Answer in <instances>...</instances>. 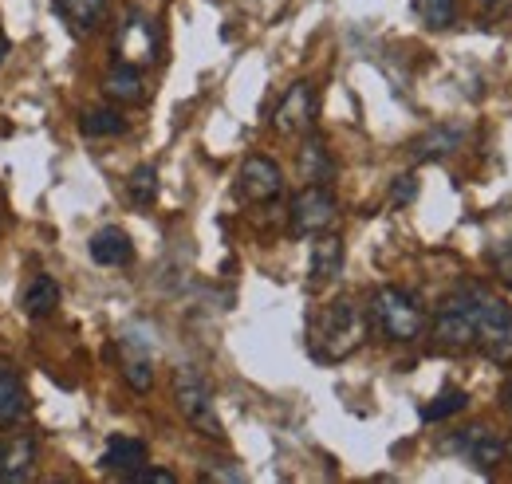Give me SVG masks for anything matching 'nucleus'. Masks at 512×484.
I'll use <instances>...</instances> for the list:
<instances>
[{
    "label": "nucleus",
    "instance_id": "obj_1",
    "mask_svg": "<svg viewBox=\"0 0 512 484\" xmlns=\"http://www.w3.org/2000/svg\"><path fill=\"white\" fill-rule=\"evenodd\" d=\"M367 343V315L351 300L323 303L308 319V351L320 363H343Z\"/></svg>",
    "mask_w": 512,
    "mask_h": 484
},
{
    "label": "nucleus",
    "instance_id": "obj_2",
    "mask_svg": "<svg viewBox=\"0 0 512 484\" xmlns=\"http://www.w3.org/2000/svg\"><path fill=\"white\" fill-rule=\"evenodd\" d=\"M473 347L493 363H512V307L485 288H473Z\"/></svg>",
    "mask_w": 512,
    "mask_h": 484
},
{
    "label": "nucleus",
    "instance_id": "obj_3",
    "mask_svg": "<svg viewBox=\"0 0 512 484\" xmlns=\"http://www.w3.org/2000/svg\"><path fill=\"white\" fill-rule=\"evenodd\" d=\"M371 319L394 343H414L426 331V311L402 288H379L375 300H371Z\"/></svg>",
    "mask_w": 512,
    "mask_h": 484
},
{
    "label": "nucleus",
    "instance_id": "obj_4",
    "mask_svg": "<svg viewBox=\"0 0 512 484\" xmlns=\"http://www.w3.org/2000/svg\"><path fill=\"white\" fill-rule=\"evenodd\" d=\"M174 398H178V410L186 414V422H190L201 437L225 441V425L217 418L213 390H209V382H205L193 366H182V370L174 374Z\"/></svg>",
    "mask_w": 512,
    "mask_h": 484
},
{
    "label": "nucleus",
    "instance_id": "obj_5",
    "mask_svg": "<svg viewBox=\"0 0 512 484\" xmlns=\"http://www.w3.org/2000/svg\"><path fill=\"white\" fill-rule=\"evenodd\" d=\"M115 52H119V63H130V67H150L158 60V28L146 12L130 8L119 24V36H115Z\"/></svg>",
    "mask_w": 512,
    "mask_h": 484
},
{
    "label": "nucleus",
    "instance_id": "obj_6",
    "mask_svg": "<svg viewBox=\"0 0 512 484\" xmlns=\"http://www.w3.org/2000/svg\"><path fill=\"white\" fill-rule=\"evenodd\" d=\"M434 339L446 351H469L473 347V288L449 296L434 315Z\"/></svg>",
    "mask_w": 512,
    "mask_h": 484
},
{
    "label": "nucleus",
    "instance_id": "obj_7",
    "mask_svg": "<svg viewBox=\"0 0 512 484\" xmlns=\"http://www.w3.org/2000/svg\"><path fill=\"white\" fill-rule=\"evenodd\" d=\"M335 217H339V205H335L331 189H323V185H308L292 201V233L296 237H320L335 225Z\"/></svg>",
    "mask_w": 512,
    "mask_h": 484
},
{
    "label": "nucleus",
    "instance_id": "obj_8",
    "mask_svg": "<svg viewBox=\"0 0 512 484\" xmlns=\"http://www.w3.org/2000/svg\"><path fill=\"white\" fill-rule=\"evenodd\" d=\"M272 126H276V134H308L316 126V87L292 83L272 111Z\"/></svg>",
    "mask_w": 512,
    "mask_h": 484
},
{
    "label": "nucleus",
    "instance_id": "obj_9",
    "mask_svg": "<svg viewBox=\"0 0 512 484\" xmlns=\"http://www.w3.org/2000/svg\"><path fill=\"white\" fill-rule=\"evenodd\" d=\"M237 193L241 201H253V205H264V201H276L284 193V174L272 158H249L237 174Z\"/></svg>",
    "mask_w": 512,
    "mask_h": 484
},
{
    "label": "nucleus",
    "instance_id": "obj_10",
    "mask_svg": "<svg viewBox=\"0 0 512 484\" xmlns=\"http://www.w3.org/2000/svg\"><path fill=\"white\" fill-rule=\"evenodd\" d=\"M142 465H146V441L127 437V433L111 437L107 449H103V457H99V469L111 473V477H130V473H138Z\"/></svg>",
    "mask_w": 512,
    "mask_h": 484
},
{
    "label": "nucleus",
    "instance_id": "obj_11",
    "mask_svg": "<svg viewBox=\"0 0 512 484\" xmlns=\"http://www.w3.org/2000/svg\"><path fill=\"white\" fill-rule=\"evenodd\" d=\"M36 473V441L8 437L0 441V484H20Z\"/></svg>",
    "mask_w": 512,
    "mask_h": 484
},
{
    "label": "nucleus",
    "instance_id": "obj_12",
    "mask_svg": "<svg viewBox=\"0 0 512 484\" xmlns=\"http://www.w3.org/2000/svg\"><path fill=\"white\" fill-rule=\"evenodd\" d=\"M457 449H461L477 469H493V465L505 457V441H501L493 429H485V425L465 429V433L457 437Z\"/></svg>",
    "mask_w": 512,
    "mask_h": 484
},
{
    "label": "nucleus",
    "instance_id": "obj_13",
    "mask_svg": "<svg viewBox=\"0 0 512 484\" xmlns=\"http://www.w3.org/2000/svg\"><path fill=\"white\" fill-rule=\"evenodd\" d=\"M87 248H91V260L103 264V268H127L130 260H134V244H130V237L119 229V225L99 229Z\"/></svg>",
    "mask_w": 512,
    "mask_h": 484
},
{
    "label": "nucleus",
    "instance_id": "obj_14",
    "mask_svg": "<svg viewBox=\"0 0 512 484\" xmlns=\"http://www.w3.org/2000/svg\"><path fill=\"white\" fill-rule=\"evenodd\" d=\"M119 359H123V378L134 394H146L154 386V363L146 355V347L138 339H123L119 343Z\"/></svg>",
    "mask_w": 512,
    "mask_h": 484
},
{
    "label": "nucleus",
    "instance_id": "obj_15",
    "mask_svg": "<svg viewBox=\"0 0 512 484\" xmlns=\"http://www.w3.org/2000/svg\"><path fill=\"white\" fill-rule=\"evenodd\" d=\"M20 307H24L28 319H48L60 307V284L52 276H44V272L32 276L28 288H24V296H20Z\"/></svg>",
    "mask_w": 512,
    "mask_h": 484
},
{
    "label": "nucleus",
    "instance_id": "obj_16",
    "mask_svg": "<svg viewBox=\"0 0 512 484\" xmlns=\"http://www.w3.org/2000/svg\"><path fill=\"white\" fill-rule=\"evenodd\" d=\"M339 272H343V241L339 237H320L312 244V264H308L312 284H331Z\"/></svg>",
    "mask_w": 512,
    "mask_h": 484
},
{
    "label": "nucleus",
    "instance_id": "obj_17",
    "mask_svg": "<svg viewBox=\"0 0 512 484\" xmlns=\"http://www.w3.org/2000/svg\"><path fill=\"white\" fill-rule=\"evenodd\" d=\"M103 91H107V99H115V103H142V95H146L142 67H130V63L111 67V75L103 79Z\"/></svg>",
    "mask_w": 512,
    "mask_h": 484
},
{
    "label": "nucleus",
    "instance_id": "obj_18",
    "mask_svg": "<svg viewBox=\"0 0 512 484\" xmlns=\"http://www.w3.org/2000/svg\"><path fill=\"white\" fill-rule=\"evenodd\" d=\"M28 406H32V398H28L24 382H20L12 370L0 366V425L20 422V418L28 414Z\"/></svg>",
    "mask_w": 512,
    "mask_h": 484
},
{
    "label": "nucleus",
    "instance_id": "obj_19",
    "mask_svg": "<svg viewBox=\"0 0 512 484\" xmlns=\"http://www.w3.org/2000/svg\"><path fill=\"white\" fill-rule=\"evenodd\" d=\"M56 8H60V16L71 24V32H91L103 20L107 0H56Z\"/></svg>",
    "mask_w": 512,
    "mask_h": 484
},
{
    "label": "nucleus",
    "instance_id": "obj_20",
    "mask_svg": "<svg viewBox=\"0 0 512 484\" xmlns=\"http://www.w3.org/2000/svg\"><path fill=\"white\" fill-rule=\"evenodd\" d=\"M335 174V162H331V154H327V146H323L320 138H312L304 150H300V178L312 185L327 182Z\"/></svg>",
    "mask_w": 512,
    "mask_h": 484
},
{
    "label": "nucleus",
    "instance_id": "obj_21",
    "mask_svg": "<svg viewBox=\"0 0 512 484\" xmlns=\"http://www.w3.org/2000/svg\"><path fill=\"white\" fill-rule=\"evenodd\" d=\"M457 146H461V130H457V126H438V130H430L426 138H418L414 154H418V158H442V154H453Z\"/></svg>",
    "mask_w": 512,
    "mask_h": 484
},
{
    "label": "nucleus",
    "instance_id": "obj_22",
    "mask_svg": "<svg viewBox=\"0 0 512 484\" xmlns=\"http://www.w3.org/2000/svg\"><path fill=\"white\" fill-rule=\"evenodd\" d=\"M79 130H83L87 138H111V134H123V130H127V119H123L119 111L103 107V111H87V115L79 119Z\"/></svg>",
    "mask_w": 512,
    "mask_h": 484
},
{
    "label": "nucleus",
    "instance_id": "obj_23",
    "mask_svg": "<svg viewBox=\"0 0 512 484\" xmlns=\"http://www.w3.org/2000/svg\"><path fill=\"white\" fill-rule=\"evenodd\" d=\"M130 201L138 205V209H150L154 201H158V170L154 166H138L134 174H130Z\"/></svg>",
    "mask_w": 512,
    "mask_h": 484
},
{
    "label": "nucleus",
    "instance_id": "obj_24",
    "mask_svg": "<svg viewBox=\"0 0 512 484\" xmlns=\"http://www.w3.org/2000/svg\"><path fill=\"white\" fill-rule=\"evenodd\" d=\"M469 406V394L465 390H446V394H438L430 406H422V422H446L453 414H461Z\"/></svg>",
    "mask_w": 512,
    "mask_h": 484
},
{
    "label": "nucleus",
    "instance_id": "obj_25",
    "mask_svg": "<svg viewBox=\"0 0 512 484\" xmlns=\"http://www.w3.org/2000/svg\"><path fill=\"white\" fill-rule=\"evenodd\" d=\"M414 12L430 24V28H449L457 16V0H414Z\"/></svg>",
    "mask_w": 512,
    "mask_h": 484
},
{
    "label": "nucleus",
    "instance_id": "obj_26",
    "mask_svg": "<svg viewBox=\"0 0 512 484\" xmlns=\"http://www.w3.org/2000/svg\"><path fill=\"white\" fill-rule=\"evenodd\" d=\"M414 193H418V182H414L410 174L394 178V185H390V201H394V205H406V201H414Z\"/></svg>",
    "mask_w": 512,
    "mask_h": 484
},
{
    "label": "nucleus",
    "instance_id": "obj_27",
    "mask_svg": "<svg viewBox=\"0 0 512 484\" xmlns=\"http://www.w3.org/2000/svg\"><path fill=\"white\" fill-rule=\"evenodd\" d=\"M127 481H134V484H174L178 477H174V473H166V469H146V465H142L138 473H130Z\"/></svg>",
    "mask_w": 512,
    "mask_h": 484
},
{
    "label": "nucleus",
    "instance_id": "obj_28",
    "mask_svg": "<svg viewBox=\"0 0 512 484\" xmlns=\"http://www.w3.org/2000/svg\"><path fill=\"white\" fill-rule=\"evenodd\" d=\"M497 276H501L505 288H512V244L505 252H497Z\"/></svg>",
    "mask_w": 512,
    "mask_h": 484
},
{
    "label": "nucleus",
    "instance_id": "obj_29",
    "mask_svg": "<svg viewBox=\"0 0 512 484\" xmlns=\"http://www.w3.org/2000/svg\"><path fill=\"white\" fill-rule=\"evenodd\" d=\"M4 56H8V40L0 36V63H4Z\"/></svg>",
    "mask_w": 512,
    "mask_h": 484
},
{
    "label": "nucleus",
    "instance_id": "obj_30",
    "mask_svg": "<svg viewBox=\"0 0 512 484\" xmlns=\"http://www.w3.org/2000/svg\"><path fill=\"white\" fill-rule=\"evenodd\" d=\"M509 402H512V390H509Z\"/></svg>",
    "mask_w": 512,
    "mask_h": 484
}]
</instances>
